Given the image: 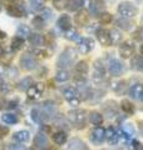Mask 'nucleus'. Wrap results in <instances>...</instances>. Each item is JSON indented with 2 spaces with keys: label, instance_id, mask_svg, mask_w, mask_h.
Returning a JSON list of instances; mask_svg holds the SVG:
<instances>
[{
  "label": "nucleus",
  "instance_id": "obj_36",
  "mask_svg": "<svg viewBox=\"0 0 143 150\" xmlns=\"http://www.w3.org/2000/svg\"><path fill=\"white\" fill-rule=\"evenodd\" d=\"M31 23H33V25H34L35 29H38V30H41L43 28H44V19L41 16H35L33 19Z\"/></svg>",
  "mask_w": 143,
  "mask_h": 150
},
{
  "label": "nucleus",
  "instance_id": "obj_3",
  "mask_svg": "<svg viewBox=\"0 0 143 150\" xmlns=\"http://www.w3.org/2000/svg\"><path fill=\"white\" fill-rule=\"evenodd\" d=\"M118 13L122 15V18L132 19L138 14V8L131 1H122L118 5Z\"/></svg>",
  "mask_w": 143,
  "mask_h": 150
},
{
  "label": "nucleus",
  "instance_id": "obj_45",
  "mask_svg": "<svg viewBox=\"0 0 143 150\" xmlns=\"http://www.w3.org/2000/svg\"><path fill=\"white\" fill-rule=\"evenodd\" d=\"M0 89H1V91H3V93H8L9 90H10V88L8 86V84H3L1 88H0Z\"/></svg>",
  "mask_w": 143,
  "mask_h": 150
},
{
  "label": "nucleus",
  "instance_id": "obj_23",
  "mask_svg": "<svg viewBox=\"0 0 143 150\" xmlns=\"http://www.w3.org/2000/svg\"><path fill=\"white\" fill-rule=\"evenodd\" d=\"M68 150H87V148H85V145L82 140L75 138V139H72L69 142Z\"/></svg>",
  "mask_w": 143,
  "mask_h": 150
},
{
  "label": "nucleus",
  "instance_id": "obj_8",
  "mask_svg": "<svg viewBox=\"0 0 143 150\" xmlns=\"http://www.w3.org/2000/svg\"><path fill=\"white\" fill-rule=\"evenodd\" d=\"M43 91H44V84L41 83H35L26 90V95L29 99L36 100L43 95Z\"/></svg>",
  "mask_w": 143,
  "mask_h": 150
},
{
  "label": "nucleus",
  "instance_id": "obj_29",
  "mask_svg": "<svg viewBox=\"0 0 143 150\" xmlns=\"http://www.w3.org/2000/svg\"><path fill=\"white\" fill-rule=\"evenodd\" d=\"M69 78H70V74L66 70H58L55 74V80L59 83H64L66 80H69Z\"/></svg>",
  "mask_w": 143,
  "mask_h": 150
},
{
  "label": "nucleus",
  "instance_id": "obj_27",
  "mask_svg": "<svg viewBox=\"0 0 143 150\" xmlns=\"http://www.w3.org/2000/svg\"><path fill=\"white\" fill-rule=\"evenodd\" d=\"M121 108H122V110L124 111L126 114H128V115H132L133 112H134V105H133L132 103H131L129 100H127V99L122 100Z\"/></svg>",
  "mask_w": 143,
  "mask_h": 150
},
{
  "label": "nucleus",
  "instance_id": "obj_12",
  "mask_svg": "<svg viewBox=\"0 0 143 150\" xmlns=\"http://www.w3.org/2000/svg\"><path fill=\"white\" fill-rule=\"evenodd\" d=\"M94 48V40L90 38H82L78 43V49L82 54H88Z\"/></svg>",
  "mask_w": 143,
  "mask_h": 150
},
{
  "label": "nucleus",
  "instance_id": "obj_47",
  "mask_svg": "<svg viewBox=\"0 0 143 150\" xmlns=\"http://www.w3.org/2000/svg\"><path fill=\"white\" fill-rule=\"evenodd\" d=\"M139 51H141V54H142V55H143V44H142V45H141V49H139Z\"/></svg>",
  "mask_w": 143,
  "mask_h": 150
},
{
  "label": "nucleus",
  "instance_id": "obj_14",
  "mask_svg": "<svg viewBox=\"0 0 143 150\" xmlns=\"http://www.w3.org/2000/svg\"><path fill=\"white\" fill-rule=\"evenodd\" d=\"M97 39L103 46H111L112 45V39H111V34L109 31L106 29H98L97 30Z\"/></svg>",
  "mask_w": 143,
  "mask_h": 150
},
{
  "label": "nucleus",
  "instance_id": "obj_49",
  "mask_svg": "<svg viewBox=\"0 0 143 150\" xmlns=\"http://www.w3.org/2000/svg\"><path fill=\"white\" fill-rule=\"evenodd\" d=\"M141 131H142V135H143V128H142V130H141Z\"/></svg>",
  "mask_w": 143,
  "mask_h": 150
},
{
  "label": "nucleus",
  "instance_id": "obj_16",
  "mask_svg": "<svg viewBox=\"0 0 143 150\" xmlns=\"http://www.w3.org/2000/svg\"><path fill=\"white\" fill-rule=\"evenodd\" d=\"M34 145L36 148H39V149H46V148H49V139H48L46 137V134L44 133H38L35 135V138H34Z\"/></svg>",
  "mask_w": 143,
  "mask_h": 150
},
{
  "label": "nucleus",
  "instance_id": "obj_25",
  "mask_svg": "<svg viewBox=\"0 0 143 150\" xmlns=\"http://www.w3.org/2000/svg\"><path fill=\"white\" fill-rule=\"evenodd\" d=\"M89 121L93 125L99 126V125H102V123H103V116H102L101 112L92 111V112H90V115H89Z\"/></svg>",
  "mask_w": 143,
  "mask_h": 150
},
{
  "label": "nucleus",
  "instance_id": "obj_22",
  "mask_svg": "<svg viewBox=\"0 0 143 150\" xmlns=\"http://www.w3.org/2000/svg\"><path fill=\"white\" fill-rule=\"evenodd\" d=\"M84 0H66L65 3V8L69 11H77L78 9L82 8Z\"/></svg>",
  "mask_w": 143,
  "mask_h": 150
},
{
  "label": "nucleus",
  "instance_id": "obj_15",
  "mask_svg": "<svg viewBox=\"0 0 143 150\" xmlns=\"http://www.w3.org/2000/svg\"><path fill=\"white\" fill-rule=\"evenodd\" d=\"M104 135H106V140L111 144V145H117L119 142V134H118V130H116L112 126H109L104 130Z\"/></svg>",
  "mask_w": 143,
  "mask_h": 150
},
{
  "label": "nucleus",
  "instance_id": "obj_21",
  "mask_svg": "<svg viewBox=\"0 0 143 150\" xmlns=\"http://www.w3.org/2000/svg\"><path fill=\"white\" fill-rule=\"evenodd\" d=\"M68 140V135H66L65 131H56L53 134V142L56 145H64Z\"/></svg>",
  "mask_w": 143,
  "mask_h": 150
},
{
  "label": "nucleus",
  "instance_id": "obj_1",
  "mask_svg": "<svg viewBox=\"0 0 143 150\" xmlns=\"http://www.w3.org/2000/svg\"><path fill=\"white\" fill-rule=\"evenodd\" d=\"M75 58H77L75 50L72 48H66L65 50H63L60 53L58 60H56V67L60 70H65V68H69L74 64Z\"/></svg>",
  "mask_w": 143,
  "mask_h": 150
},
{
  "label": "nucleus",
  "instance_id": "obj_33",
  "mask_svg": "<svg viewBox=\"0 0 143 150\" xmlns=\"http://www.w3.org/2000/svg\"><path fill=\"white\" fill-rule=\"evenodd\" d=\"M31 85H33L31 78H25V79H23V80L19 83V89H20L21 91H24V90H28Z\"/></svg>",
  "mask_w": 143,
  "mask_h": 150
},
{
  "label": "nucleus",
  "instance_id": "obj_6",
  "mask_svg": "<svg viewBox=\"0 0 143 150\" xmlns=\"http://www.w3.org/2000/svg\"><path fill=\"white\" fill-rule=\"evenodd\" d=\"M104 139H106V135H104V129L101 126H95L94 129L90 130L89 133V140L90 143L94 145H101Z\"/></svg>",
  "mask_w": 143,
  "mask_h": 150
},
{
  "label": "nucleus",
  "instance_id": "obj_52",
  "mask_svg": "<svg viewBox=\"0 0 143 150\" xmlns=\"http://www.w3.org/2000/svg\"><path fill=\"white\" fill-rule=\"evenodd\" d=\"M43 1H44V0H43Z\"/></svg>",
  "mask_w": 143,
  "mask_h": 150
},
{
  "label": "nucleus",
  "instance_id": "obj_30",
  "mask_svg": "<svg viewBox=\"0 0 143 150\" xmlns=\"http://www.w3.org/2000/svg\"><path fill=\"white\" fill-rule=\"evenodd\" d=\"M16 33H18L19 38H21V39H23V38H25V36L29 38V35L31 34V33H30V29H29V26H26L25 24H20V25H19Z\"/></svg>",
  "mask_w": 143,
  "mask_h": 150
},
{
  "label": "nucleus",
  "instance_id": "obj_26",
  "mask_svg": "<svg viewBox=\"0 0 143 150\" xmlns=\"http://www.w3.org/2000/svg\"><path fill=\"white\" fill-rule=\"evenodd\" d=\"M116 24H117V26L118 28H121V29H123V30H129L131 28H132V21L129 20V19H126V18H119V19H117L116 20Z\"/></svg>",
  "mask_w": 143,
  "mask_h": 150
},
{
  "label": "nucleus",
  "instance_id": "obj_20",
  "mask_svg": "<svg viewBox=\"0 0 143 150\" xmlns=\"http://www.w3.org/2000/svg\"><path fill=\"white\" fill-rule=\"evenodd\" d=\"M143 94V84H134L129 89V95L133 99H141Z\"/></svg>",
  "mask_w": 143,
  "mask_h": 150
},
{
  "label": "nucleus",
  "instance_id": "obj_51",
  "mask_svg": "<svg viewBox=\"0 0 143 150\" xmlns=\"http://www.w3.org/2000/svg\"><path fill=\"white\" fill-rule=\"evenodd\" d=\"M29 150H34V149H29Z\"/></svg>",
  "mask_w": 143,
  "mask_h": 150
},
{
  "label": "nucleus",
  "instance_id": "obj_9",
  "mask_svg": "<svg viewBox=\"0 0 143 150\" xmlns=\"http://www.w3.org/2000/svg\"><path fill=\"white\" fill-rule=\"evenodd\" d=\"M108 70L113 76H119V75H122L123 71H124V64L118 59H112L111 62H109Z\"/></svg>",
  "mask_w": 143,
  "mask_h": 150
},
{
  "label": "nucleus",
  "instance_id": "obj_46",
  "mask_svg": "<svg viewBox=\"0 0 143 150\" xmlns=\"http://www.w3.org/2000/svg\"><path fill=\"white\" fill-rule=\"evenodd\" d=\"M0 38H1V39H4V38H6V33L0 31Z\"/></svg>",
  "mask_w": 143,
  "mask_h": 150
},
{
  "label": "nucleus",
  "instance_id": "obj_35",
  "mask_svg": "<svg viewBox=\"0 0 143 150\" xmlns=\"http://www.w3.org/2000/svg\"><path fill=\"white\" fill-rule=\"evenodd\" d=\"M64 36H65L68 40H72V41H75V40H78V39H79V34H78V31H75L74 29H69V30H66Z\"/></svg>",
  "mask_w": 143,
  "mask_h": 150
},
{
  "label": "nucleus",
  "instance_id": "obj_42",
  "mask_svg": "<svg viewBox=\"0 0 143 150\" xmlns=\"http://www.w3.org/2000/svg\"><path fill=\"white\" fill-rule=\"evenodd\" d=\"M31 53L33 54H36V56H39V58H46L48 56V54H46V51H44V50H39L38 48H35V49H33L31 50Z\"/></svg>",
  "mask_w": 143,
  "mask_h": 150
},
{
  "label": "nucleus",
  "instance_id": "obj_10",
  "mask_svg": "<svg viewBox=\"0 0 143 150\" xmlns=\"http://www.w3.org/2000/svg\"><path fill=\"white\" fill-rule=\"evenodd\" d=\"M119 55L122 56L123 59H129L131 56L134 54V45H133L131 41H124L119 45Z\"/></svg>",
  "mask_w": 143,
  "mask_h": 150
},
{
  "label": "nucleus",
  "instance_id": "obj_18",
  "mask_svg": "<svg viewBox=\"0 0 143 150\" xmlns=\"http://www.w3.org/2000/svg\"><path fill=\"white\" fill-rule=\"evenodd\" d=\"M74 21L78 26H84L88 23V13L84 11V10L78 11L74 16Z\"/></svg>",
  "mask_w": 143,
  "mask_h": 150
},
{
  "label": "nucleus",
  "instance_id": "obj_41",
  "mask_svg": "<svg viewBox=\"0 0 143 150\" xmlns=\"http://www.w3.org/2000/svg\"><path fill=\"white\" fill-rule=\"evenodd\" d=\"M109 34H111V39H112V44L116 41V43H118L119 40L122 39V35H121V33L117 31L116 29L112 30V31H109Z\"/></svg>",
  "mask_w": 143,
  "mask_h": 150
},
{
  "label": "nucleus",
  "instance_id": "obj_31",
  "mask_svg": "<svg viewBox=\"0 0 143 150\" xmlns=\"http://www.w3.org/2000/svg\"><path fill=\"white\" fill-rule=\"evenodd\" d=\"M132 65V69H136V70H143V58L139 55L134 56L131 62Z\"/></svg>",
  "mask_w": 143,
  "mask_h": 150
},
{
  "label": "nucleus",
  "instance_id": "obj_38",
  "mask_svg": "<svg viewBox=\"0 0 143 150\" xmlns=\"http://www.w3.org/2000/svg\"><path fill=\"white\" fill-rule=\"evenodd\" d=\"M104 111H106V115H108L109 118H112L114 115L117 116V104H113L112 108L109 105H106L104 106Z\"/></svg>",
  "mask_w": 143,
  "mask_h": 150
},
{
  "label": "nucleus",
  "instance_id": "obj_50",
  "mask_svg": "<svg viewBox=\"0 0 143 150\" xmlns=\"http://www.w3.org/2000/svg\"><path fill=\"white\" fill-rule=\"evenodd\" d=\"M0 108H1V101H0Z\"/></svg>",
  "mask_w": 143,
  "mask_h": 150
},
{
  "label": "nucleus",
  "instance_id": "obj_2",
  "mask_svg": "<svg viewBox=\"0 0 143 150\" xmlns=\"http://www.w3.org/2000/svg\"><path fill=\"white\" fill-rule=\"evenodd\" d=\"M68 119L72 124L77 128H83L87 121V112L83 109H75V110H70L68 112Z\"/></svg>",
  "mask_w": 143,
  "mask_h": 150
},
{
  "label": "nucleus",
  "instance_id": "obj_40",
  "mask_svg": "<svg viewBox=\"0 0 143 150\" xmlns=\"http://www.w3.org/2000/svg\"><path fill=\"white\" fill-rule=\"evenodd\" d=\"M99 21H101V24L103 25H107L109 23L112 21V15L109 13H103L101 16H99Z\"/></svg>",
  "mask_w": 143,
  "mask_h": 150
},
{
  "label": "nucleus",
  "instance_id": "obj_7",
  "mask_svg": "<svg viewBox=\"0 0 143 150\" xmlns=\"http://www.w3.org/2000/svg\"><path fill=\"white\" fill-rule=\"evenodd\" d=\"M106 10V3L103 0H90L89 11L93 16H101Z\"/></svg>",
  "mask_w": 143,
  "mask_h": 150
},
{
  "label": "nucleus",
  "instance_id": "obj_48",
  "mask_svg": "<svg viewBox=\"0 0 143 150\" xmlns=\"http://www.w3.org/2000/svg\"><path fill=\"white\" fill-rule=\"evenodd\" d=\"M45 150H55V149H51V148H46Z\"/></svg>",
  "mask_w": 143,
  "mask_h": 150
},
{
  "label": "nucleus",
  "instance_id": "obj_44",
  "mask_svg": "<svg viewBox=\"0 0 143 150\" xmlns=\"http://www.w3.org/2000/svg\"><path fill=\"white\" fill-rule=\"evenodd\" d=\"M9 150H25V149H24V146H21V145H10Z\"/></svg>",
  "mask_w": 143,
  "mask_h": 150
},
{
  "label": "nucleus",
  "instance_id": "obj_13",
  "mask_svg": "<svg viewBox=\"0 0 143 150\" xmlns=\"http://www.w3.org/2000/svg\"><path fill=\"white\" fill-rule=\"evenodd\" d=\"M104 74H106V68L102 64L101 60L94 62V73H93V79L95 83H101L104 79Z\"/></svg>",
  "mask_w": 143,
  "mask_h": 150
},
{
  "label": "nucleus",
  "instance_id": "obj_37",
  "mask_svg": "<svg viewBox=\"0 0 143 150\" xmlns=\"http://www.w3.org/2000/svg\"><path fill=\"white\" fill-rule=\"evenodd\" d=\"M30 6L33 10H41L43 8H44V1L43 0H30Z\"/></svg>",
  "mask_w": 143,
  "mask_h": 150
},
{
  "label": "nucleus",
  "instance_id": "obj_17",
  "mask_svg": "<svg viewBox=\"0 0 143 150\" xmlns=\"http://www.w3.org/2000/svg\"><path fill=\"white\" fill-rule=\"evenodd\" d=\"M56 25H58L59 29L61 30H69L72 29V21H70V16L66 15V14H64V15H60L59 19L56 20Z\"/></svg>",
  "mask_w": 143,
  "mask_h": 150
},
{
  "label": "nucleus",
  "instance_id": "obj_32",
  "mask_svg": "<svg viewBox=\"0 0 143 150\" xmlns=\"http://www.w3.org/2000/svg\"><path fill=\"white\" fill-rule=\"evenodd\" d=\"M1 120L5 124H8V125H11V124L18 123V118L14 114H4V115H1Z\"/></svg>",
  "mask_w": 143,
  "mask_h": 150
},
{
  "label": "nucleus",
  "instance_id": "obj_5",
  "mask_svg": "<svg viewBox=\"0 0 143 150\" xmlns=\"http://www.w3.org/2000/svg\"><path fill=\"white\" fill-rule=\"evenodd\" d=\"M19 65H20V68L23 70H25V71H31V70H34L38 67L36 60L34 59V56L30 54H23L20 56V60H19Z\"/></svg>",
  "mask_w": 143,
  "mask_h": 150
},
{
  "label": "nucleus",
  "instance_id": "obj_39",
  "mask_svg": "<svg viewBox=\"0 0 143 150\" xmlns=\"http://www.w3.org/2000/svg\"><path fill=\"white\" fill-rule=\"evenodd\" d=\"M31 119L35 121V123H43V118H41V114H40V110L39 109H33L31 110Z\"/></svg>",
  "mask_w": 143,
  "mask_h": 150
},
{
  "label": "nucleus",
  "instance_id": "obj_28",
  "mask_svg": "<svg viewBox=\"0 0 143 150\" xmlns=\"http://www.w3.org/2000/svg\"><path fill=\"white\" fill-rule=\"evenodd\" d=\"M75 71H77L79 75H85L88 71H89V65L87 62H84V60H82V62H79L77 65H75Z\"/></svg>",
  "mask_w": 143,
  "mask_h": 150
},
{
  "label": "nucleus",
  "instance_id": "obj_43",
  "mask_svg": "<svg viewBox=\"0 0 143 150\" xmlns=\"http://www.w3.org/2000/svg\"><path fill=\"white\" fill-rule=\"evenodd\" d=\"M9 133V128L5 125H0V139H3V138H5L6 135Z\"/></svg>",
  "mask_w": 143,
  "mask_h": 150
},
{
  "label": "nucleus",
  "instance_id": "obj_19",
  "mask_svg": "<svg viewBox=\"0 0 143 150\" xmlns=\"http://www.w3.org/2000/svg\"><path fill=\"white\" fill-rule=\"evenodd\" d=\"M13 138L18 143H26V142H29V139H30V134H29V131H26V130H19L13 135Z\"/></svg>",
  "mask_w": 143,
  "mask_h": 150
},
{
  "label": "nucleus",
  "instance_id": "obj_24",
  "mask_svg": "<svg viewBox=\"0 0 143 150\" xmlns=\"http://www.w3.org/2000/svg\"><path fill=\"white\" fill-rule=\"evenodd\" d=\"M29 43L36 48V46L44 44V38H43V35L38 34V33H33V34L29 35Z\"/></svg>",
  "mask_w": 143,
  "mask_h": 150
},
{
  "label": "nucleus",
  "instance_id": "obj_11",
  "mask_svg": "<svg viewBox=\"0 0 143 150\" xmlns=\"http://www.w3.org/2000/svg\"><path fill=\"white\" fill-rule=\"evenodd\" d=\"M8 14L13 18H21L25 15V8H24L23 3H16V4H11L9 5L6 9Z\"/></svg>",
  "mask_w": 143,
  "mask_h": 150
},
{
  "label": "nucleus",
  "instance_id": "obj_34",
  "mask_svg": "<svg viewBox=\"0 0 143 150\" xmlns=\"http://www.w3.org/2000/svg\"><path fill=\"white\" fill-rule=\"evenodd\" d=\"M23 45H24V39H21V38H19V36L13 38V40H11V48L13 49L19 50V49L23 48Z\"/></svg>",
  "mask_w": 143,
  "mask_h": 150
},
{
  "label": "nucleus",
  "instance_id": "obj_4",
  "mask_svg": "<svg viewBox=\"0 0 143 150\" xmlns=\"http://www.w3.org/2000/svg\"><path fill=\"white\" fill-rule=\"evenodd\" d=\"M63 96L72 106H78L80 104V93L74 86H68L63 90Z\"/></svg>",
  "mask_w": 143,
  "mask_h": 150
}]
</instances>
